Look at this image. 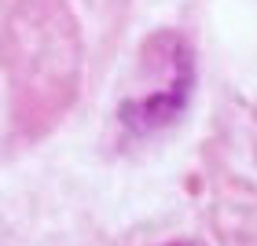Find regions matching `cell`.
I'll return each instance as SVG.
<instances>
[{"instance_id":"obj_1","label":"cell","mask_w":257,"mask_h":246,"mask_svg":"<svg viewBox=\"0 0 257 246\" xmlns=\"http://www.w3.org/2000/svg\"><path fill=\"white\" fill-rule=\"evenodd\" d=\"M173 246H188V242H173Z\"/></svg>"}]
</instances>
